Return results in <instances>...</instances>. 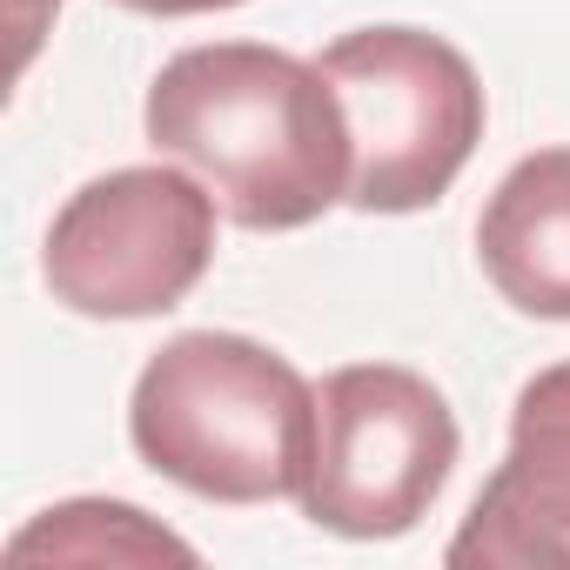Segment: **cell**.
Segmentation results:
<instances>
[{"mask_svg":"<svg viewBox=\"0 0 570 570\" xmlns=\"http://www.w3.org/2000/svg\"><path fill=\"white\" fill-rule=\"evenodd\" d=\"M61 14V0H8V35H14V81L28 75V61L41 55V35H48V21Z\"/></svg>","mask_w":570,"mask_h":570,"instance_id":"obj_9","label":"cell"},{"mask_svg":"<svg viewBox=\"0 0 570 570\" xmlns=\"http://www.w3.org/2000/svg\"><path fill=\"white\" fill-rule=\"evenodd\" d=\"M128 443L155 476L208 503L303 497L316 463V390L255 336L181 330L135 376Z\"/></svg>","mask_w":570,"mask_h":570,"instance_id":"obj_2","label":"cell"},{"mask_svg":"<svg viewBox=\"0 0 570 570\" xmlns=\"http://www.w3.org/2000/svg\"><path fill=\"white\" fill-rule=\"evenodd\" d=\"M215 208L222 202L168 161L81 181L41 248L55 303L95 323H141L181 309L215 262Z\"/></svg>","mask_w":570,"mask_h":570,"instance_id":"obj_5","label":"cell"},{"mask_svg":"<svg viewBox=\"0 0 570 570\" xmlns=\"http://www.w3.org/2000/svg\"><path fill=\"white\" fill-rule=\"evenodd\" d=\"M350 121V208L416 215L450 195L483 141V81L443 35L356 28L316 61Z\"/></svg>","mask_w":570,"mask_h":570,"instance_id":"obj_3","label":"cell"},{"mask_svg":"<svg viewBox=\"0 0 570 570\" xmlns=\"http://www.w3.org/2000/svg\"><path fill=\"white\" fill-rule=\"evenodd\" d=\"M450 570H570V363L510 403V450L443 550Z\"/></svg>","mask_w":570,"mask_h":570,"instance_id":"obj_6","label":"cell"},{"mask_svg":"<svg viewBox=\"0 0 570 570\" xmlns=\"http://www.w3.org/2000/svg\"><path fill=\"white\" fill-rule=\"evenodd\" d=\"M148 141L181 161L235 228L282 235L350 202V121L330 75L262 41L181 48L148 88Z\"/></svg>","mask_w":570,"mask_h":570,"instance_id":"obj_1","label":"cell"},{"mask_svg":"<svg viewBox=\"0 0 570 570\" xmlns=\"http://www.w3.org/2000/svg\"><path fill=\"white\" fill-rule=\"evenodd\" d=\"M35 557H61V563H195V550L161 530L148 510L135 503H108V497H75L41 510L28 530L8 537V563H35Z\"/></svg>","mask_w":570,"mask_h":570,"instance_id":"obj_8","label":"cell"},{"mask_svg":"<svg viewBox=\"0 0 570 570\" xmlns=\"http://www.w3.org/2000/svg\"><path fill=\"white\" fill-rule=\"evenodd\" d=\"M476 262L510 309L570 323V148H537L490 188Z\"/></svg>","mask_w":570,"mask_h":570,"instance_id":"obj_7","label":"cell"},{"mask_svg":"<svg viewBox=\"0 0 570 570\" xmlns=\"http://www.w3.org/2000/svg\"><path fill=\"white\" fill-rule=\"evenodd\" d=\"M128 14H155V21H181V14H222V8H242V0H115Z\"/></svg>","mask_w":570,"mask_h":570,"instance_id":"obj_10","label":"cell"},{"mask_svg":"<svg viewBox=\"0 0 570 570\" xmlns=\"http://www.w3.org/2000/svg\"><path fill=\"white\" fill-rule=\"evenodd\" d=\"M450 396L403 363H350L316 390V463L303 483L309 523L383 543L430 517L456 470Z\"/></svg>","mask_w":570,"mask_h":570,"instance_id":"obj_4","label":"cell"}]
</instances>
